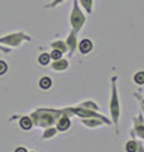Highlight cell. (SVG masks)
I'll use <instances>...</instances> for the list:
<instances>
[{
  "mask_svg": "<svg viewBox=\"0 0 144 152\" xmlns=\"http://www.w3.org/2000/svg\"><path fill=\"white\" fill-rule=\"evenodd\" d=\"M32 38L24 32H15L10 33L4 37H0V43L4 46H10V47H18L20 46L24 41H31Z\"/></svg>",
  "mask_w": 144,
  "mask_h": 152,
  "instance_id": "3957f363",
  "label": "cell"
},
{
  "mask_svg": "<svg viewBox=\"0 0 144 152\" xmlns=\"http://www.w3.org/2000/svg\"><path fill=\"white\" fill-rule=\"evenodd\" d=\"M8 71V65L4 61H0V76L4 75Z\"/></svg>",
  "mask_w": 144,
  "mask_h": 152,
  "instance_id": "44dd1931",
  "label": "cell"
},
{
  "mask_svg": "<svg viewBox=\"0 0 144 152\" xmlns=\"http://www.w3.org/2000/svg\"><path fill=\"white\" fill-rule=\"evenodd\" d=\"M63 1H66V0H52L51 3H48L44 5V9H53L56 7H58L60 4H62Z\"/></svg>",
  "mask_w": 144,
  "mask_h": 152,
  "instance_id": "d6986e66",
  "label": "cell"
},
{
  "mask_svg": "<svg viewBox=\"0 0 144 152\" xmlns=\"http://www.w3.org/2000/svg\"><path fill=\"white\" fill-rule=\"evenodd\" d=\"M125 150H127V152H137L138 151V143L133 140L129 141L125 145Z\"/></svg>",
  "mask_w": 144,
  "mask_h": 152,
  "instance_id": "9a60e30c",
  "label": "cell"
},
{
  "mask_svg": "<svg viewBox=\"0 0 144 152\" xmlns=\"http://www.w3.org/2000/svg\"><path fill=\"white\" fill-rule=\"evenodd\" d=\"M0 51L4 52V53H9V52H10V48H5V47H1V46H0Z\"/></svg>",
  "mask_w": 144,
  "mask_h": 152,
  "instance_id": "603a6c76",
  "label": "cell"
},
{
  "mask_svg": "<svg viewBox=\"0 0 144 152\" xmlns=\"http://www.w3.org/2000/svg\"><path fill=\"white\" fill-rule=\"evenodd\" d=\"M20 127L23 128V129H31L32 128V119L31 118H28V117H24L20 119Z\"/></svg>",
  "mask_w": 144,
  "mask_h": 152,
  "instance_id": "5bb4252c",
  "label": "cell"
},
{
  "mask_svg": "<svg viewBox=\"0 0 144 152\" xmlns=\"http://www.w3.org/2000/svg\"><path fill=\"white\" fill-rule=\"evenodd\" d=\"M79 50H80V52L82 55H86V53H89V52L92 50V47H94V45H92V42H91L90 39H82L79 43Z\"/></svg>",
  "mask_w": 144,
  "mask_h": 152,
  "instance_id": "ba28073f",
  "label": "cell"
},
{
  "mask_svg": "<svg viewBox=\"0 0 144 152\" xmlns=\"http://www.w3.org/2000/svg\"><path fill=\"white\" fill-rule=\"evenodd\" d=\"M134 81L138 85H144V71H139L134 75Z\"/></svg>",
  "mask_w": 144,
  "mask_h": 152,
  "instance_id": "2e32d148",
  "label": "cell"
},
{
  "mask_svg": "<svg viewBox=\"0 0 144 152\" xmlns=\"http://www.w3.org/2000/svg\"><path fill=\"white\" fill-rule=\"evenodd\" d=\"M56 133V129L55 128H52V129H49V131H47L46 133H44V138H49V137H52Z\"/></svg>",
  "mask_w": 144,
  "mask_h": 152,
  "instance_id": "7402d4cb",
  "label": "cell"
},
{
  "mask_svg": "<svg viewBox=\"0 0 144 152\" xmlns=\"http://www.w3.org/2000/svg\"><path fill=\"white\" fill-rule=\"evenodd\" d=\"M82 123L85 126H87V127H96V126H101L103 123H105L103 119H100V118H92L91 121H82Z\"/></svg>",
  "mask_w": 144,
  "mask_h": 152,
  "instance_id": "7c38bea8",
  "label": "cell"
},
{
  "mask_svg": "<svg viewBox=\"0 0 144 152\" xmlns=\"http://www.w3.org/2000/svg\"><path fill=\"white\" fill-rule=\"evenodd\" d=\"M76 34L77 33H75L71 29L68 37H67L66 39V45L68 47V51H70V55H72L73 52L76 51V47H77V38H76Z\"/></svg>",
  "mask_w": 144,
  "mask_h": 152,
  "instance_id": "52a82bcc",
  "label": "cell"
},
{
  "mask_svg": "<svg viewBox=\"0 0 144 152\" xmlns=\"http://www.w3.org/2000/svg\"><path fill=\"white\" fill-rule=\"evenodd\" d=\"M133 133L139 137V138L144 140V118L143 117H138L134 119V131Z\"/></svg>",
  "mask_w": 144,
  "mask_h": 152,
  "instance_id": "8992f818",
  "label": "cell"
},
{
  "mask_svg": "<svg viewBox=\"0 0 144 152\" xmlns=\"http://www.w3.org/2000/svg\"><path fill=\"white\" fill-rule=\"evenodd\" d=\"M137 152H144V147L142 143H138V151Z\"/></svg>",
  "mask_w": 144,
  "mask_h": 152,
  "instance_id": "cb8c5ba5",
  "label": "cell"
},
{
  "mask_svg": "<svg viewBox=\"0 0 144 152\" xmlns=\"http://www.w3.org/2000/svg\"><path fill=\"white\" fill-rule=\"evenodd\" d=\"M15 152H27V150H25V148H23V147H19V148H18Z\"/></svg>",
  "mask_w": 144,
  "mask_h": 152,
  "instance_id": "d4e9b609",
  "label": "cell"
},
{
  "mask_svg": "<svg viewBox=\"0 0 144 152\" xmlns=\"http://www.w3.org/2000/svg\"><path fill=\"white\" fill-rule=\"evenodd\" d=\"M142 110H143V114H144V105L142 107ZM143 118H144V117H143Z\"/></svg>",
  "mask_w": 144,
  "mask_h": 152,
  "instance_id": "484cf974",
  "label": "cell"
},
{
  "mask_svg": "<svg viewBox=\"0 0 144 152\" xmlns=\"http://www.w3.org/2000/svg\"><path fill=\"white\" fill-rule=\"evenodd\" d=\"M49 60H51V55H48V53H42L39 56V58H38L41 65H48L49 64Z\"/></svg>",
  "mask_w": 144,
  "mask_h": 152,
  "instance_id": "ac0fdd59",
  "label": "cell"
},
{
  "mask_svg": "<svg viewBox=\"0 0 144 152\" xmlns=\"http://www.w3.org/2000/svg\"><path fill=\"white\" fill-rule=\"evenodd\" d=\"M81 7H82L86 13L87 14H91L92 13V5H94V0H79Z\"/></svg>",
  "mask_w": 144,
  "mask_h": 152,
  "instance_id": "8fae6325",
  "label": "cell"
},
{
  "mask_svg": "<svg viewBox=\"0 0 144 152\" xmlns=\"http://www.w3.org/2000/svg\"><path fill=\"white\" fill-rule=\"evenodd\" d=\"M51 85H52V80L49 77H43L41 79V81H39V86L42 89H49L51 88Z\"/></svg>",
  "mask_w": 144,
  "mask_h": 152,
  "instance_id": "e0dca14e",
  "label": "cell"
},
{
  "mask_svg": "<svg viewBox=\"0 0 144 152\" xmlns=\"http://www.w3.org/2000/svg\"><path fill=\"white\" fill-rule=\"evenodd\" d=\"M143 105H144V99H143Z\"/></svg>",
  "mask_w": 144,
  "mask_h": 152,
  "instance_id": "4316f807",
  "label": "cell"
},
{
  "mask_svg": "<svg viewBox=\"0 0 144 152\" xmlns=\"http://www.w3.org/2000/svg\"><path fill=\"white\" fill-rule=\"evenodd\" d=\"M57 127H58L60 131H66L67 128L70 127V119L67 117H62L58 122V124H57Z\"/></svg>",
  "mask_w": 144,
  "mask_h": 152,
  "instance_id": "4fadbf2b",
  "label": "cell"
},
{
  "mask_svg": "<svg viewBox=\"0 0 144 152\" xmlns=\"http://www.w3.org/2000/svg\"><path fill=\"white\" fill-rule=\"evenodd\" d=\"M68 67V61L63 60V58H60V60H56L53 64H52V69L56 70V71H63Z\"/></svg>",
  "mask_w": 144,
  "mask_h": 152,
  "instance_id": "9c48e42d",
  "label": "cell"
},
{
  "mask_svg": "<svg viewBox=\"0 0 144 152\" xmlns=\"http://www.w3.org/2000/svg\"><path fill=\"white\" fill-rule=\"evenodd\" d=\"M62 52L61 51H58V50H53L52 51V53H51V58H53L55 61L56 60H60V58H62Z\"/></svg>",
  "mask_w": 144,
  "mask_h": 152,
  "instance_id": "ffe728a7",
  "label": "cell"
},
{
  "mask_svg": "<svg viewBox=\"0 0 144 152\" xmlns=\"http://www.w3.org/2000/svg\"><path fill=\"white\" fill-rule=\"evenodd\" d=\"M85 22H86V17L79 5V0H73L71 15H70V23H71L72 31L75 33H79L81 31V28L85 26Z\"/></svg>",
  "mask_w": 144,
  "mask_h": 152,
  "instance_id": "6da1fadb",
  "label": "cell"
},
{
  "mask_svg": "<svg viewBox=\"0 0 144 152\" xmlns=\"http://www.w3.org/2000/svg\"><path fill=\"white\" fill-rule=\"evenodd\" d=\"M73 113H76L77 115H80V117H87V118H100V119H103L105 123H108L109 124V121L106 119V118H104L103 115H100V114H96L95 112H91V110H89V109H71Z\"/></svg>",
  "mask_w": 144,
  "mask_h": 152,
  "instance_id": "5b68a950",
  "label": "cell"
},
{
  "mask_svg": "<svg viewBox=\"0 0 144 152\" xmlns=\"http://www.w3.org/2000/svg\"><path fill=\"white\" fill-rule=\"evenodd\" d=\"M51 47H52L53 50H58V51H61L62 53H65V52L68 50V47H67L66 42H63V41H55V42H52V43H51Z\"/></svg>",
  "mask_w": 144,
  "mask_h": 152,
  "instance_id": "30bf717a",
  "label": "cell"
},
{
  "mask_svg": "<svg viewBox=\"0 0 144 152\" xmlns=\"http://www.w3.org/2000/svg\"><path fill=\"white\" fill-rule=\"evenodd\" d=\"M58 114L60 112H55V110H38L37 113L33 114V121L38 126L48 127L53 124Z\"/></svg>",
  "mask_w": 144,
  "mask_h": 152,
  "instance_id": "7a4b0ae2",
  "label": "cell"
},
{
  "mask_svg": "<svg viewBox=\"0 0 144 152\" xmlns=\"http://www.w3.org/2000/svg\"><path fill=\"white\" fill-rule=\"evenodd\" d=\"M118 80V77L115 76L113 77L111 83H113V94H111V103H110V110H111V117H113V122L115 124H118L119 122V98H118V90L115 86V81Z\"/></svg>",
  "mask_w": 144,
  "mask_h": 152,
  "instance_id": "277c9868",
  "label": "cell"
}]
</instances>
